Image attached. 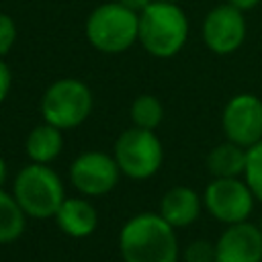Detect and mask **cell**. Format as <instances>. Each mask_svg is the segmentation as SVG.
<instances>
[{
    "instance_id": "cell-1",
    "label": "cell",
    "mask_w": 262,
    "mask_h": 262,
    "mask_svg": "<svg viewBox=\"0 0 262 262\" xmlns=\"http://www.w3.org/2000/svg\"><path fill=\"white\" fill-rule=\"evenodd\" d=\"M119 252L123 262H178L180 248L176 229L160 213H137L119 231Z\"/></svg>"
},
{
    "instance_id": "cell-2",
    "label": "cell",
    "mask_w": 262,
    "mask_h": 262,
    "mask_svg": "<svg viewBox=\"0 0 262 262\" xmlns=\"http://www.w3.org/2000/svg\"><path fill=\"white\" fill-rule=\"evenodd\" d=\"M188 39V18L184 10L174 2L154 0L139 14L141 47L160 59L174 57Z\"/></svg>"
},
{
    "instance_id": "cell-3",
    "label": "cell",
    "mask_w": 262,
    "mask_h": 262,
    "mask_svg": "<svg viewBox=\"0 0 262 262\" xmlns=\"http://www.w3.org/2000/svg\"><path fill=\"white\" fill-rule=\"evenodd\" d=\"M12 196L27 217L51 219L66 201V190L59 174L49 164L31 162L14 176Z\"/></svg>"
},
{
    "instance_id": "cell-4",
    "label": "cell",
    "mask_w": 262,
    "mask_h": 262,
    "mask_svg": "<svg viewBox=\"0 0 262 262\" xmlns=\"http://www.w3.org/2000/svg\"><path fill=\"white\" fill-rule=\"evenodd\" d=\"M139 37V14L123 4L104 2L86 18V39L100 53H123Z\"/></svg>"
},
{
    "instance_id": "cell-5",
    "label": "cell",
    "mask_w": 262,
    "mask_h": 262,
    "mask_svg": "<svg viewBox=\"0 0 262 262\" xmlns=\"http://www.w3.org/2000/svg\"><path fill=\"white\" fill-rule=\"evenodd\" d=\"M92 90L78 78H61L47 86L41 98L43 121L66 131L82 125L92 113Z\"/></svg>"
},
{
    "instance_id": "cell-6",
    "label": "cell",
    "mask_w": 262,
    "mask_h": 262,
    "mask_svg": "<svg viewBox=\"0 0 262 262\" xmlns=\"http://www.w3.org/2000/svg\"><path fill=\"white\" fill-rule=\"evenodd\" d=\"M113 158L123 176L131 180H147L160 170L164 147L156 131L129 127L117 137Z\"/></svg>"
},
{
    "instance_id": "cell-7",
    "label": "cell",
    "mask_w": 262,
    "mask_h": 262,
    "mask_svg": "<svg viewBox=\"0 0 262 262\" xmlns=\"http://www.w3.org/2000/svg\"><path fill=\"white\" fill-rule=\"evenodd\" d=\"M254 201L244 178H213L203 192V207L223 225L248 221L254 211Z\"/></svg>"
},
{
    "instance_id": "cell-8",
    "label": "cell",
    "mask_w": 262,
    "mask_h": 262,
    "mask_svg": "<svg viewBox=\"0 0 262 262\" xmlns=\"http://www.w3.org/2000/svg\"><path fill=\"white\" fill-rule=\"evenodd\" d=\"M121 178V170L111 154L90 149L82 151L70 166V182L82 196L108 194Z\"/></svg>"
},
{
    "instance_id": "cell-9",
    "label": "cell",
    "mask_w": 262,
    "mask_h": 262,
    "mask_svg": "<svg viewBox=\"0 0 262 262\" xmlns=\"http://www.w3.org/2000/svg\"><path fill=\"white\" fill-rule=\"evenodd\" d=\"M221 127L227 141L246 149L256 145L262 141V100L250 92L231 96L223 106Z\"/></svg>"
},
{
    "instance_id": "cell-10",
    "label": "cell",
    "mask_w": 262,
    "mask_h": 262,
    "mask_svg": "<svg viewBox=\"0 0 262 262\" xmlns=\"http://www.w3.org/2000/svg\"><path fill=\"white\" fill-rule=\"evenodd\" d=\"M248 27L244 12L231 4H219L209 10L203 20V41L217 55L237 51L246 39Z\"/></svg>"
},
{
    "instance_id": "cell-11",
    "label": "cell",
    "mask_w": 262,
    "mask_h": 262,
    "mask_svg": "<svg viewBox=\"0 0 262 262\" xmlns=\"http://www.w3.org/2000/svg\"><path fill=\"white\" fill-rule=\"evenodd\" d=\"M215 262H262V231L258 223L225 225L215 242Z\"/></svg>"
},
{
    "instance_id": "cell-12",
    "label": "cell",
    "mask_w": 262,
    "mask_h": 262,
    "mask_svg": "<svg viewBox=\"0 0 262 262\" xmlns=\"http://www.w3.org/2000/svg\"><path fill=\"white\" fill-rule=\"evenodd\" d=\"M201 209H203V196L196 190L188 186H172L164 192L158 213L168 225L178 229L192 225L199 219Z\"/></svg>"
},
{
    "instance_id": "cell-13",
    "label": "cell",
    "mask_w": 262,
    "mask_h": 262,
    "mask_svg": "<svg viewBox=\"0 0 262 262\" xmlns=\"http://www.w3.org/2000/svg\"><path fill=\"white\" fill-rule=\"evenodd\" d=\"M53 219L66 235L76 239L92 235L98 225V213L86 196H66Z\"/></svg>"
},
{
    "instance_id": "cell-14",
    "label": "cell",
    "mask_w": 262,
    "mask_h": 262,
    "mask_svg": "<svg viewBox=\"0 0 262 262\" xmlns=\"http://www.w3.org/2000/svg\"><path fill=\"white\" fill-rule=\"evenodd\" d=\"M61 147H63L61 129L45 121L41 125H35L25 139V151L29 160L35 164H51L61 154Z\"/></svg>"
},
{
    "instance_id": "cell-15",
    "label": "cell",
    "mask_w": 262,
    "mask_h": 262,
    "mask_svg": "<svg viewBox=\"0 0 262 262\" xmlns=\"http://www.w3.org/2000/svg\"><path fill=\"white\" fill-rule=\"evenodd\" d=\"M246 147H239L237 143L225 139L207 154V170L213 178H242L246 170Z\"/></svg>"
},
{
    "instance_id": "cell-16",
    "label": "cell",
    "mask_w": 262,
    "mask_h": 262,
    "mask_svg": "<svg viewBox=\"0 0 262 262\" xmlns=\"http://www.w3.org/2000/svg\"><path fill=\"white\" fill-rule=\"evenodd\" d=\"M27 227V215L12 196V192H6L0 188V244H12L16 242Z\"/></svg>"
},
{
    "instance_id": "cell-17",
    "label": "cell",
    "mask_w": 262,
    "mask_h": 262,
    "mask_svg": "<svg viewBox=\"0 0 262 262\" xmlns=\"http://www.w3.org/2000/svg\"><path fill=\"white\" fill-rule=\"evenodd\" d=\"M129 115H131L133 127L156 131L164 121V106L160 98H156L154 94H139L133 98Z\"/></svg>"
},
{
    "instance_id": "cell-18",
    "label": "cell",
    "mask_w": 262,
    "mask_h": 262,
    "mask_svg": "<svg viewBox=\"0 0 262 262\" xmlns=\"http://www.w3.org/2000/svg\"><path fill=\"white\" fill-rule=\"evenodd\" d=\"M244 180L250 186L254 199L262 203V141H258L256 145L248 147Z\"/></svg>"
},
{
    "instance_id": "cell-19",
    "label": "cell",
    "mask_w": 262,
    "mask_h": 262,
    "mask_svg": "<svg viewBox=\"0 0 262 262\" xmlns=\"http://www.w3.org/2000/svg\"><path fill=\"white\" fill-rule=\"evenodd\" d=\"M182 262H215V242L194 239L180 252Z\"/></svg>"
},
{
    "instance_id": "cell-20",
    "label": "cell",
    "mask_w": 262,
    "mask_h": 262,
    "mask_svg": "<svg viewBox=\"0 0 262 262\" xmlns=\"http://www.w3.org/2000/svg\"><path fill=\"white\" fill-rule=\"evenodd\" d=\"M16 41V25L10 14L0 10V57H4Z\"/></svg>"
},
{
    "instance_id": "cell-21",
    "label": "cell",
    "mask_w": 262,
    "mask_h": 262,
    "mask_svg": "<svg viewBox=\"0 0 262 262\" xmlns=\"http://www.w3.org/2000/svg\"><path fill=\"white\" fill-rule=\"evenodd\" d=\"M10 86H12V74H10V68H8V66L4 63V59L0 57V104L8 98Z\"/></svg>"
},
{
    "instance_id": "cell-22",
    "label": "cell",
    "mask_w": 262,
    "mask_h": 262,
    "mask_svg": "<svg viewBox=\"0 0 262 262\" xmlns=\"http://www.w3.org/2000/svg\"><path fill=\"white\" fill-rule=\"evenodd\" d=\"M119 4H123L125 8H129V10H133V12H137V14H141L154 0H117Z\"/></svg>"
},
{
    "instance_id": "cell-23",
    "label": "cell",
    "mask_w": 262,
    "mask_h": 262,
    "mask_svg": "<svg viewBox=\"0 0 262 262\" xmlns=\"http://www.w3.org/2000/svg\"><path fill=\"white\" fill-rule=\"evenodd\" d=\"M260 2H262V0H227V4H231L233 8H237V10H242V12L256 8Z\"/></svg>"
},
{
    "instance_id": "cell-24",
    "label": "cell",
    "mask_w": 262,
    "mask_h": 262,
    "mask_svg": "<svg viewBox=\"0 0 262 262\" xmlns=\"http://www.w3.org/2000/svg\"><path fill=\"white\" fill-rule=\"evenodd\" d=\"M6 178H8V166H6V160L0 156V188H4Z\"/></svg>"
},
{
    "instance_id": "cell-25",
    "label": "cell",
    "mask_w": 262,
    "mask_h": 262,
    "mask_svg": "<svg viewBox=\"0 0 262 262\" xmlns=\"http://www.w3.org/2000/svg\"><path fill=\"white\" fill-rule=\"evenodd\" d=\"M162 2H174V4H178L180 0H162Z\"/></svg>"
},
{
    "instance_id": "cell-26",
    "label": "cell",
    "mask_w": 262,
    "mask_h": 262,
    "mask_svg": "<svg viewBox=\"0 0 262 262\" xmlns=\"http://www.w3.org/2000/svg\"><path fill=\"white\" fill-rule=\"evenodd\" d=\"M258 227H260V231H262V217H260V221H258Z\"/></svg>"
}]
</instances>
